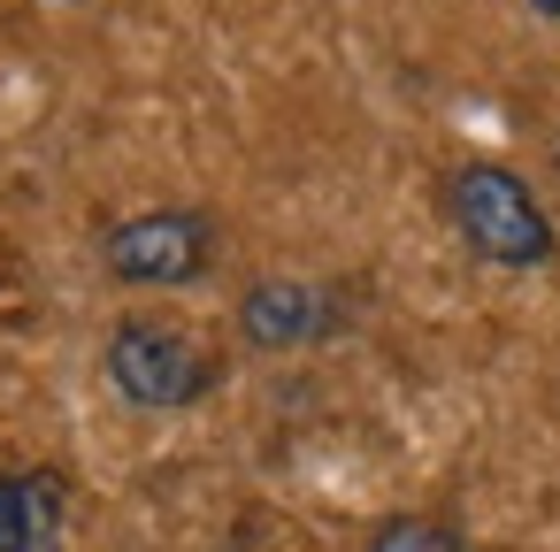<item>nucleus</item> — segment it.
<instances>
[{
  "mask_svg": "<svg viewBox=\"0 0 560 552\" xmlns=\"http://www.w3.org/2000/svg\"><path fill=\"white\" fill-rule=\"evenodd\" d=\"M62 529L55 475H0V552H47Z\"/></svg>",
  "mask_w": 560,
  "mask_h": 552,
  "instance_id": "obj_5",
  "label": "nucleus"
},
{
  "mask_svg": "<svg viewBox=\"0 0 560 552\" xmlns=\"http://www.w3.org/2000/svg\"><path fill=\"white\" fill-rule=\"evenodd\" d=\"M338 292L307 284V277H261L246 300H238V338L254 353H292V345H315L338 330Z\"/></svg>",
  "mask_w": 560,
  "mask_h": 552,
  "instance_id": "obj_4",
  "label": "nucleus"
},
{
  "mask_svg": "<svg viewBox=\"0 0 560 552\" xmlns=\"http://www.w3.org/2000/svg\"><path fill=\"white\" fill-rule=\"evenodd\" d=\"M369 552H468V544H460V529L438 521V514H384L376 537H369Z\"/></svg>",
  "mask_w": 560,
  "mask_h": 552,
  "instance_id": "obj_6",
  "label": "nucleus"
},
{
  "mask_svg": "<svg viewBox=\"0 0 560 552\" xmlns=\"http://www.w3.org/2000/svg\"><path fill=\"white\" fill-rule=\"evenodd\" d=\"M445 215L460 231V246L483 261V269H552L560 238H552V215L537 208V192L506 169V162H468L453 169L445 185Z\"/></svg>",
  "mask_w": 560,
  "mask_h": 552,
  "instance_id": "obj_1",
  "label": "nucleus"
},
{
  "mask_svg": "<svg viewBox=\"0 0 560 552\" xmlns=\"http://www.w3.org/2000/svg\"><path fill=\"white\" fill-rule=\"evenodd\" d=\"M108 384L147 407V414H170V407H192L208 384H215V353L185 330V322H162V315H124L108 330V353H101Z\"/></svg>",
  "mask_w": 560,
  "mask_h": 552,
  "instance_id": "obj_2",
  "label": "nucleus"
},
{
  "mask_svg": "<svg viewBox=\"0 0 560 552\" xmlns=\"http://www.w3.org/2000/svg\"><path fill=\"white\" fill-rule=\"evenodd\" d=\"M529 9H537L545 24H560V0H529Z\"/></svg>",
  "mask_w": 560,
  "mask_h": 552,
  "instance_id": "obj_7",
  "label": "nucleus"
},
{
  "mask_svg": "<svg viewBox=\"0 0 560 552\" xmlns=\"http://www.w3.org/2000/svg\"><path fill=\"white\" fill-rule=\"evenodd\" d=\"M208 254H215V223L200 208H147L101 238V261L124 284H192Z\"/></svg>",
  "mask_w": 560,
  "mask_h": 552,
  "instance_id": "obj_3",
  "label": "nucleus"
}]
</instances>
